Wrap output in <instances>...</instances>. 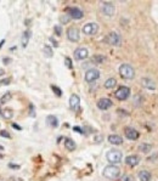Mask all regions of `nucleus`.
Returning <instances> with one entry per match:
<instances>
[{"label": "nucleus", "instance_id": "nucleus-1", "mask_svg": "<svg viewBox=\"0 0 158 181\" xmlns=\"http://www.w3.org/2000/svg\"><path fill=\"white\" fill-rule=\"evenodd\" d=\"M104 176L106 179H110V180H116L120 176V169L114 165V164H111V165H107L105 169H104Z\"/></svg>", "mask_w": 158, "mask_h": 181}, {"label": "nucleus", "instance_id": "nucleus-2", "mask_svg": "<svg viewBox=\"0 0 158 181\" xmlns=\"http://www.w3.org/2000/svg\"><path fill=\"white\" fill-rule=\"evenodd\" d=\"M119 75L123 79H133L135 77V71L130 65L123 63L119 66Z\"/></svg>", "mask_w": 158, "mask_h": 181}, {"label": "nucleus", "instance_id": "nucleus-3", "mask_svg": "<svg viewBox=\"0 0 158 181\" xmlns=\"http://www.w3.org/2000/svg\"><path fill=\"white\" fill-rule=\"evenodd\" d=\"M106 158L111 164H118L122 162L123 158V153L118 149H110L106 153Z\"/></svg>", "mask_w": 158, "mask_h": 181}, {"label": "nucleus", "instance_id": "nucleus-4", "mask_svg": "<svg viewBox=\"0 0 158 181\" xmlns=\"http://www.w3.org/2000/svg\"><path fill=\"white\" fill-rule=\"evenodd\" d=\"M105 43L112 46H119L122 44V37L117 32H111L105 37Z\"/></svg>", "mask_w": 158, "mask_h": 181}, {"label": "nucleus", "instance_id": "nucleus-5", "mask_svg": "<svg viewBox=\"0 0 158 181\" xmlns=\"http://www.w3.org/2000/svg\"><path fill=\"white\" fill-rule=\"evenodd\" d=\"M100 10H101V12H102L105 16H107V17H112V16L114 15V12H116L114 5H113L112 3H110V2H102L101 5H100Z\"/></svg>", "mask_w": 158, "mask_h": 181}, {"label": "nucleus", "instance_id": "nucleus-6", "mask_svg": "<svg viewBox=\"0 0 158 181\" xmlns=\"http://www.w3.org/2000/svg\"><path fill=\"white\" fill-rule=\"evenodd\" d=\"M114 96L119 101H125L130 96V89L128 86H119L118 90L114 93Z\"/></svg>", "mask_w": 158, "mask_h": 181}, {"label": "nucleus", "instance_id": "nucleus-7", "mask_svg": "<svg viewBox=\"0 0 158 181\" xmlns=\"http://www.w3.org/2000/svg\"><path fill=\"white\" fill-rule=\"evenodd\" d=\"M98 32H99V24L98 23L90 22V23H86L83 27V33L85 35H95Z\"/></svg>", "mask_w": 158, "mask_h": 181}, {"label": "nucleus", "instance_id": "nucleus-8", "mask_svg": "<svg viewBox=\"0 0 158 181\" xmlns=\"http://www.w3.org/2000/svg\"><path fill=\"white\" fill-rule=\"evenodd\" d=\"M99 78H100V72L96 68H90L85 73V81L86 83H94V81H96Z\"/></svg>", "mask_w": 158, "mask_h": 181}, {"label": "nucleus", "instance_id": "nucleus-9", "mask_svg": "<svg viewBox=\"0 0 158 181\" xmlns=\"http://www.w3.org/2000/svg\"><path fill=\"white\" fill-rule=\"evenodd\" d=\"M67 38L72 43H77L80 38V32H79V29L77 27H71L68 28V31H67Z\"/></svg>", "mask_w": 158, "mask_h": 181}, {"label": "nucleus", "instance_id": "nucleus-10", "mask_svg": "<svg viewBox=\"0 0 158 181\" xmlns=\"http://www.w3.org/2000/svg\"><path fill=\"white\" fill-rule=\"evenodd\" d=\"M66 12L67 15L73 18V20H80L83 16H84V12L79 9V8H67L66 9Z\"/></svg>", "mask_w": 158, "mask_h": 181}, {"label": "nucleus", "instance_id": "nucleus-11", "mask_svg": "<svg viewBox=\"0 0 158 181\" xmlns=\"http://www.w3.org/2000/svg\"><path fill=\"white\" fill-rule=\"evenodd\" d=\"M124 134H125V137H126V139H128V140H132V141L138 140V139H139V136H140L139 131H138L136 129H134V128H130V127L125 128Z\"/></svg>", "mask_w": 158, "mask_h": 181}, {"label": "nucleus", "instance_id": "nucleus-12", "mask_svg": "<svg viewBox=\"0 0 158 181\" xmlns=\"http://www.w3.org/2000/svg\"><path fill=\"white\" fill-rule=\"evenodd\" d=\"M89 56V50L86 48H78L74 51V58L78 60V61H82V60H85Z\"/></svg>", "mask_w": 158, "mask_h": 181}, {"label": "nucleus", "instance_id": "nucleus-13", "mask_svg": "<svg viewBox=\"0 0 158 181\" xmlns=\"http://www.w3.org/2000/svg\"><path fill=\"white\" fill-rule=\"evenodd\" d=\"M70 107L73 111H76V112L79 111V108H80V97L78 95H76V94L71 95V97H70Z\"/></svg>", "mask_w": 158, "mask_h": 181}, {"label": "nucleus", "instance_id": "nucleus-14", "mask_svg": "<svg viewBox=\"0 0 158 181\" xmlns=\"http://www.w3.org/2000/svg\"><path fill=\"white\" fill-rule=\"evenodd\" d=\"M98 107L101 111H106V109L112 107V101L110 99H100L98 101Z\"/></svg>", "mask_w": 158, "mask_h": 181}, {"label": "nucleus", "instance_id": "nucleus-15", "mask_svg": "<svg viewBox=\"0 0 158 181\" xmlns=\"http://www.w3.org/2000/svg\"><path fill=\"white\" fill-rule=\"evenodd\" d=\"M139 163H140V157L136 155H132L125 158V164L129 167H136Z\"/></svg>", "mask_w": 158, "mask_h": 181}, {"label": "nucleus", "instance_id": "nucleus-16", "mask_svg": "<svg viewBox=\"0 0 158 181\" xmlns=\"http://www.w3.org/2000/svg\"><path fill=\"white\" fill-rule=\"evenodd\" d=\"M141 84L144 87H146L147 90H151V91H153V90H156V83L154 80L150 79V78H142L141 79Z\"/></svg>", "mask_w": 158, "mask_h": 181}, {"label": "nucleus", "instance_id": "nucleus-17", "mask_svg": "<svg viewBox=\"0 0 158 181\" xmlns=\"http://www.w3.org/2000/svg\"><path fill=\"white\" fill-rule=\"evenodd\" d=\"M108 142L112 143V145L118 146V145H122V143H123V139H122V136H119V135H110V136H108Z\"/></svg>", "mask_w": 158, "mask_h": 181}, {"label": "nucleus", "instance_id": "nucleus-18", "mask_svg": "<svg viewBox=\"0 0 158 181\" xmlns=\"http://www.w3.org/2000/svg\"><path fill=\"white\" fill-rule=\"evenodd\" d=\"M46 123H48V125L51 127V128H57V127H58V119H57L55 115H48Z\"/></svg>", "mask_w": 158, "mask_h": 181}, {"label": "nucleus", "instance_id": "nucleus-19", "mask_svg": "<svg viewBox=\"0 0 158 181\" xmlns=\"http://www.w3.org/2000/svg\"><path fill=\"white\" fill-rule=\"evenodd\" d=\"M65 146H66V148L68 149V151H74L76 148H77V145H76V142L72 140V139H65Z\"/></svg>", "mask_w": 158, "mask_h": 181}, {"label": "nucleus", "instance_id": "nucleus-20", "mask_svg": "<svg viewBox=\"0 0 158 181\" xmlns=\"http://www.w3.org/2000/svg\"><path fill=\"white\" fill-rule=\"evenodd\" d=\"M139 180L140 181H150L151 180V174L147 170H141L139 173Z\"/></svg>", "mask_w": 158, "mask_h": 181}, {"label": "nucleus", "instance_id": "nucleus-21", "mask_svg": "<svg viewBox=\"0 0 158 181\" xmlns=\"http://www.w3.org/2000/svg\"><path fill=\"white\" fill-rule=\"evenodd\" d=\"M91 60L94 63H104L106 61V57L104 55H94Z\"/></svg>", "mask_w": 158, "mask_h": 181}, {"label": "nucleus", "instance_id": "nucleus-22", "mask_svg": "<svg viewBox=\"0 0 158 181\" xmlns=\"http://www.w3.org/2000/svg\"><path fill=\"white\" fill-rule=\"evenodd\" d=\"M151 148H152V145H150V143H141L139 146V151L142 153H148L151 151Z\"/></svg>", "mask_w": 158, "mask_h": 181}, {"label": "nucleus", "instance_id": "nucleus-23", "mask_svg": "<svg viewBox=\"0 0 158 181\" xmlns=\"http://www.w3.org/2000/svg\"><path fill=\"white\" fill-rule=\"evenodd\" d=\"M116 85H117V80L114 78H110L105 81V87L106 89H113Z\"/></svg>", "mask_w": 158, "mask_h": 181}, {"label": "nucleus", "instance_id": "nucleus-24", "mask_svg": "<svg viewBox=\"0 0 158 181\" xmlns=\"http://www.w3.org/2000/svg\"><path fill=\"white\" fill-rule=\"evenodd\" d=\"M0 114H2L5 119H11L14 117V112L10 108H5L4 111H2V113H0Z\"/></svg>", "mask_w": 158, "mask_h": 181}, {"label": "nucleus", "instance_id": "nucleus-25", "mask_svg": "<svg viewBox=\"0 0 158 181\" xmlns=\"http://www.w3.org/2000/svg\"><path fill=\"white\" fill-rule=\"evenodd\" d=\"M29 37H30V32L29 31H26L22 35V46L26 48L27 44H28V40H29Z\"/></svg>", "mask_w": 158, "mask_h": 181}, {"label": "nucleus", "instance_id": "nucleus-26", "mask_svg": "<svg viewBox=\"0 0 158 181\" xmlns=\"http://www.w3.org/2000/svg\"><path fill=\"white\" fill-rule=\"evenodd\" d=\"M43 51H44V55H45L46 57H52V56H54V51H52V49H51L49 45H45L44 49H43Z\"/></svg>", "mask_w": 158, "mask_h": 181}, {"label": "nucleus", "instance_id": "nucleus-27", "mask_svg": "<svg viewBox=\"0 0 158 181\" xmlns=\"http://www.w3.org/2000/svg\"><path fill=\"white\" fill-rule=\"evenodd\" d=\"M11 97H12V95H11V93H6L2 99H0V103H5V102H9L10 100H11Z\"/></svg>", "mask_w": 158, "mask_h": 181}, {"label": "nucleus", "instance_id": "nucleus-28", "mask_svg": "<svg viewBox=\"0 0 158 181\" xmlns=\"http://www.w3.org/2000/svg\"><path fill=\"white\" fill-rule=\"evenodd\" d=\"M51 89L54 90V93H55L57 96H61V95H62V91H61V89H60V87H57V86L52 85V86H51Z\"/></svg>", "mask_w": 158, "mask_h": 181}, {"label": "nucleus", "instance_id": "nucleus-29", "mask_svg": "<svg viewBox=\"0 0 158 181\" xmlns=\"http://www.w3.org/2000/svg\"><path fill=\"white\" fill-rule=\"evenodd\" d=\"M120 181H133V176H130V175H124V176H122Z\"/></svg>", "mask_w": 158, "mask_h": 181}, {"label": "nucleus", "instance_id": "nucleus-30", "mask_svg": "<svg viewBox=\"0 0 158 181\" xmlns=\"http://www.w3.org/2000/svg\"><path fill=\"white\" fill-rule=\"evenodd\" d=\"M70 16H67V15H65V16H61V21H62V23H68L70 22Z\"/></svg>", "mask_w": 158, "mask_h": 181}, {"label": "nucleus", "instance_id": "nucleus-31", "mask_svg": "<svg viewBox=\"0 0 158 181\" xmlns=\"http://www.w3.org/2000/svg\"><path fill=\"white\" fill-rule=\"evenodd\" d=\"M0 135H2L3 137H6V139H10L11 137V135L6 131V130H3V131H0Z\"/></svg>", "mask_w": 158, "mask_h": 181}, {"label": "nucleus", "instance_id": "nucleus-32", "mask_svg": "<svg viewBox=\"0 0 158 181\" xmlns=\"http://www.w3.org/2000/svg\"><path fill=\"white\" fill-rule=\"evenodd\" d=\"M61 26H55V33L57 34V35H61Z\"/></svg>", "mask_w": 158, "mask_h": 181}, {"label": "nucleus", "instance_id": "nucleus-33", "mask_svg": "<svg viewBox=\"0 0 158 181\" xmlns=\"http://www.w3.org/2000/svg\"><path fill=\"white\" fill-rule=\"evenodd\" d=\"M66 65L68 66V68H72V62H71V58L66 57Z\"/></svg>", "mask_w": 158, "mask_h": 181}, {"label": "nucleus", "instance_id": "nucleus-34", "mask_svg": "<svg viewBox=\"0 0 158 181\" xmlns=\"http://www.w3.org/2000/svg\"><path fill=\"white\" fill-rule=\"evenodd\" d=\"M73 130H74V131H78V133H80V134H83V130H82L79 127H74Z\"/></svg>", "mask_w": 158, "mask_h": 181}, {"label": "nucleus", "instance_id": "nucleus-35", "mask_svg": "<svg viewBox=\"0 0 158 181\" xmlns=\"http://www.w3.org/2000/svg\"><path fill=\"white\" fill-rule=\"evenodd\" d=\"M50 40H51V43L54 44V46H58V44H57V41L54 39V38H50Z\"/></svg>", "mask_w": 158, "mask_h": 181}, {"label": "nucleus", "instance_id": "nucleus-36", "mask_svg": "<svg viewBox=\"0 0 158 181\" xmlns=\"http://www.w3.org/2000/svg\"><path fill=\"white\" fill-rule=\"evenodd\" d=\"M12 128H15V129H17V130H21V127H20V125H17V124H15V123L12 124Z\"/></svg>", "mask_w": 158, "mask_h": 181}, {"label": "nucleus", "instance_id": "nucleus-37", "mask_svg": "<svg viewBox=\"0 0 158 181\" xmlns=\"http://www.w3.org/2000/svg\"><path fill=\"white\" fill-rule=\"evenodd\" d=\"M9 81H10V79H5L2 81V84H9Z\"/></svg>", "mask_w": 158, "mask_h": 181}, {"label": "nucleus", "instance_id": "nucleus-38", "mask_svg": "<svg viewBox=\"0 0 158 181\" xmlns=\"http://www.w3.org/2000/svg\"><path fill=\"white\" fill-rule=\"evenodd\" d=\"M10 168H16V169H18L20 167H18V165H15V164H10Z\"/></svg>", "mask_w": 158, "mask_h": 181}]
</instances>
